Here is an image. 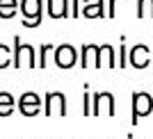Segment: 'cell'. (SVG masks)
Masks as SVG:
<instances>
[{"label":"cell","mask_w":153,"mask_h":139,"mask_svg":"<svg viewBox=\"0 0 153 139\" xmlns=\"http://www.w3.org/2000/svg\"><path fill=\"white\" fill-rule=\"evenodd\" d=\"M19 112L23 116H37L41 112V98H39L34 91H25V94L19 98Z\"/></svg>","instance_id":"cell-5"},{"label":"cell","mask_w":153,"mask_h":139,"mask_svg":"<svg viewBox=\"0 0 153 139\" xmlns=\"http://www.w3.org/2000/svg\"><path fill=\"white\" fill-rule=\"evenodd\" d=\"M117 2H119V0H110V12H108V16H110V18H114V5H117Z\"/></svg>","instance_id":"cell-18"},{"label":"cell","mask_w":153,"mask_h":139,"mask_svg":"<svg viewBox=\"0 0 153 139\" xmlns=\"http://www.w3.org/2000/svg\"><path fill=\"white\" fill-rule=\"evenodd\" d=\"M23 57H27V66L30 69H39L37 66V50L32 48L30 44H23L21 37L16 34L14 37V69H21L23 66Z\"/></svg>","instance_id":"cell-2"},{"label":"cell","mask_w":153,"mask_h":139,"mask_svg":"<svg viewBox=\"0 0 153 139\" xmlns=\"http://www.w3.org/2000/svg\"><path fill=\"white\" fill-rule=\"evenodd\" d=\"M16 107V103H14L12 94H7V91H0V116H9Z\"/></svg>","instance_id":"cell-10"},{"label":"cell","mask_w":153,"mask_h":139,"mask_svg":"<svg viewBox=\"0 0 153 139\" xmlns=\"http://www.w3.org/2000/svg\"><path fill=\"white\" fill-rule=\"evenodd\" d=\"M82 114L89 116L91 114V107H89V84H85V96H82Z\"/></svg>","instance_id":"cell-15"},{"label":"cell","mask_w":153,"mask_h":139,"mask_svg":"<svg viewBox=\"0 0 153 139\" xmlns=\"http://www.w3.org/2000/svg\"><path fill=\"white\" fill-rule=\"evenodd\" d=\"M85 18H103L108 14L103 12V0H85V7L80 9Z\"/></svg>","instance_id":"cell-9"},{"label":"cell","mask_w":153,"mask_h":139,"mask_svg":"<svg viewBox=\"0 0 153 139\" xmlns=\"http://www.w3.org/2000/svg\"><path fill=\"white\" fill-rule=\"evenodd\" d=\"M21 14L25 27H39L44 18V0H21Z\"/></svg>","instance_id":"cell-1"},{"label":"cell","mask_w":153,"mask_h":139,"mask_svg":"<svg viewBox=\"0 0 153 139\" xmlns=\"http://www.w3.org/2000/svg\"><path fill=\"white\" fill-rule=\"evenodd\" d=\"M14 62V55H12V50L7 48L5 44H0V71L2 69H7L9 64Z\"/></svg>","instance_id":"cell-14"},{"label":"cell","mask_w":153,"mask_h":139,"mask_svg":"<svg viewBox=\"0 0 153 139\" xmlns=\"http://www.w3.org/2000/svg\"><path fill=\"white\" fill-rule=\"evenodd\" d=\"M19 9V0H0V18H14Z\"/></svg>","instance_id":"cell-11"},{"label":"cell","mask_w":153,"mask_h":139,"mask_svg":"<svg viewBox=\"0 0 153 139\" xmlns=\"http://www.w3.org/2000/svg\"><path fill=\"white\" fill-rule=\"evenodd\" d=\"M151 112H153V98L149 94H144V91H135L133 94V119H130V123L137 126L142 116H149Z\"/></svg>","instance_id":"cell-3"},{"label":"cell","mask_w":153,"mask_h":139,"mask_svg":"<svg viewBox=\"0 0 153 139\" xmlns=\"http://www.w3.org/2000/svg\"><path fill=\"white\" fill-rule=\"evenodd\" d=\"M123 41H126V39L121 37V48H119V66H121V69H126V66H128V52H126Z\"/></svg>","instance_id":"cell-16"},{"label":"cell","mask_w":153,"mask_h":139,"mask_svg":"<svg viewBox=\"0 0 153 139\" xmlns=\"http://www.w3.org/2000/svg\"><path fill=\"white\" fill-rule=\"evenodd\" d=\"M53 109L57 112V116H66V98L59 91H48L44 96V114L46 116H53Z\"/></svg>","instance_id":"cell-4"},{"label":"cell","mask_w":153,"mask_h":139,"mask_svg":"<svg viewBox=\"0 0 153 139\" xmlns=\"http://www.w3.org/2000/svg\"><path fill=\"white\" fill-rule=\"evenodd\" d=\"M153 16V0H137V18L144 16Z\"/></svg>","instance_id":"cell-13"},{"label":"cell","mask_w":153,"mask_h":139,"mask_svg":"<svg viewBox=\"0 0 153 139\" xmlns=\"http://www.w3.org/2000/svg\"><path fill=\"white\" fill-rule=\"evenodd\" d=\"M96 50H98V46H94V44H87V46H82V57H80V69H89V64H91V57H94V62H96Z\"/></svg>","instance_id":"cell-12"},{"label":"cell","mask_w":153,"mask_h":139,"mask_svg":"<svg viewBox=\"0 0 153 139\" xmlns=\"http://www.w3.org/2000/svg\"><path fill=\"white\" fill-rule=\"evenodd\" d=\"M105 62H108L110 69H114L117 62H114V48L110 44H103L98 46V50H96V62H94V69H103L105 66Z\"/></svg>","instance_id":"cell-8"},{"label":"cell","mask_w":153,"mask_h":139,"mask_svg":"<svg viewBox=\"0 0 153 139\" xmlns=\"http://www.w3.org/2000/svg\"><path fill=\"white\" fill-rule=\"evenodd\" d=\"M78 62V52L71 44H62L59 48H55V64L59 69H73Z\"/></svg>","instance_id":"cell-6"},{"label":"cell","mask_w":153,"mask_h":139,"mask_svg":"<svg viewBox=\"0 0 153 139\" xmlns=\"http://www.w3.org/2000/svg\"><path fill=\"white\" fill-rule=\"evenodd\" d=\"M149 55H151L149 46L137 44L135 48H130V52H128V62H130V66H135V69H146L149 62H151Z\"/></svg>","instance_id":"cell-7"},{"label":"cell","mask_w":153,"mask_h":139,"mask_svg":"<svg viewBox=\"0 0 153 139\" xmlns=\"http://www.w3.org/2000/svg\"><path fill=\"white\" fill-rule=\"evenodd\" d=\"M51 48H53L51 44H44V46H41V59H39V69H44V66H46V55L51 52Z\"/></svg>","instance_id":"cell-17"}]
</instances>
